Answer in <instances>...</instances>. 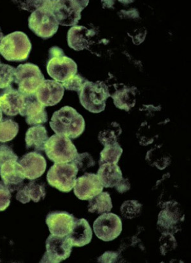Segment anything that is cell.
<instances>
[{"label":"cell","mask_w":191,"mask_h":263,"mask_svg":"<svg viewBox=\"0 0 191 263\" xmlns=\"http://www.w3.org/2000/svg\"><path fill=\"white\" fill-rule=\"evenodd\" d=\"M119 254L115 252H106L98 259L99 262H116L118 261Z\"/></svg>","instance_id":"38"},{"label":"cell","mask_w":191,"mask_h":263,"mask_svg":"<svg viewBox=\"0 0 191 263\" xmlns=\"http://www.w3.org/2000/svg\"><path fill=\"white\" fill-rule=\"evenodd\" d=\"M122 132L123 130L120 125L116 122H112L106 127V128L100 132L98 140L104 146L112 144L118 142V138L121 135Z\"/></svg>","instance_id":"29"},{"label":"cell","mask_w":191,"mask_h":263,"mask_svg":"<svg viewBox=\"0 0 191 263\" xmlns=\"http://www.w3.org/2000/svg\"><path fill=\"white\" fill-rule=\"evenodd\" d=\"M50 126L55 134L75 139L83 134L86 123L75 109L65 106L53 114Z\"/></svg>","instance_id":"1"},{"label":"cell","mask_w":191,"mask_h":263,"mask_svg":"<svg viewBox=\"0 0 191 263\" xmlns=\"http://www.w3.org/2000/svg\"><path fill=\"white\" fill-rule=\"evenodd\" d=\"M93 229L96 236L100 240L110 241L115 240L123 231V222L118 215L103 213L95 220Z\"/></svg>","instance_id":"10"},{"label":"cell","mask_w":191,"mask_h":263,"mask_svg":"<svg viewBox=\"0 0 191 263\" xmlns=\"http://www.w3.org/2000/svg\"><path fill=\"white\" fill-rule=\"evenodd\" d=\"M67 236L73 247L81 248L91 242L92 231L86 219H76L72 230Z\"/></svg>","instance_id":"21"},{"label":"cell","mask_w":191,"mask_h":263,"mask_svg":"<svg viewBox=\"0 0 191 263\" xmlns=\"http://www.w3.org/2000/svg\"><path fill=\"white\" fill-rule=\"evenodd\" d=\"M159 243L161 254L163 256H165L168 252L173 251L177 247L176 239L173 234L169 233H163Z\"/></svg>","instance_id":"33"},{"label":"cell","mask_w":191,"mask_h":263,"mask_svg":"<svg viewBox=\"0 0 191 263\" xmlns=\"http://www.w3.org/2000/svg\"><path fill=\"white\" fill-rule=\"evenodd\" d=\"M44 151L48 158L55 163H71L79 155L70 138L57 134L48 139Z\"/></svg>","instance_id":"5"},{"label":"cell","mask_w":191,"mask_h":263,"mask_svg":"<svg viewBox=\"0 0 191 263\" xmlns=\"http://www.w3.org/2000/svg\"><path fill=\"white\" fill-rule=\"evenodd\" d=\"M179 203L169 201L163 204V210L158 216V228L160 232L175 234L181 228L182 223L184 221L183 214Z\"/></svg>","instance_id":"9"},{"label":"cell","mask_w":191,"mask_h":263,"mask_svg":"<svg viewBox=\"0 0 191 263\" xmlns=\"http://www.w3.org/2000/svg\"><path fill=\"white\" fill-rule=\"evenodd\" d=\"M4 34H3L1 32V28H0V43L2 41L3 38H4Z\"/></svg>","instance_id":"41"},{"label":"cell","mask_w":191,"mask_h":263,"mask_svg":"<svg viewBox=\"0 0 191 263\" xmlns=\"http://www.w3.org/2000/svg\"><path fill=\"white\" fill-rule=\"evenodd\" d=\"M25 95L10 87L0 93V109L8 116H17L23 107Z\"/></svg>","instance_id":"19"},{"label":"cell","mask_w":191,"mask_h":263,"mask_svg":"<svg viewBox=\"0 0 191 263\" xmlns=\"http://www.w3.org/2000/svg\"><path fill=\"white\" fill-rule=\"evenodd\" d=\"M103 187L97 174L85 173L76 179L73 191L79 200H89L103 192Z\"/></svg>","instance_id":"14"},{"label":"cell","mask_w":191,"mask_h":263,"mask_svg":"<svg viewBox=\"0 0 191 263\" xmlns=\"http://www.w3.org/2000/svg\"><path fill=\"white\" fill-rule=\"evenodd\" d=\"M115 86L114 91L110 97L113 100L114 105L117 108L129 111L136 104V93L137 89L135 87H128L121 84V86Z\"/></svg>","instance_id":"22"},{"label":"cell","mask_w":191,"mask_h":263,"mask_svg":"<svg viewBox=\"0 0 191 263\" xmlns=\"http://www.w3.org/2000/svg\"><path fill=\"white\" fill-rule=\"evenodd\" d=\"M18 163L22 166L25 177L29 180L38 179L46 171V159L39 153L31 152L26 154Z\"/></svg>","instance_id":"18"},{"label":"cell","mask_w":191,"mask_h":263,"mask_svg":"<svg viewBox=\"0 0 191 263\" xmlns=\"http://www.w3.org/2000/svg\"><path fill=\"white\" fill-rule=\"evenodd\" d=\"M112 208V202L107 192H102L89 200L88 211L91 213H108Z\"/></svg>","instance_id":"26"},{"label":"cell","mask_w":191,"mask_h":263,"mask_svg":"<svg viewBox=\"0 0 191 263\" xmlns=\"http://www.w3.org/2000/svg\"><path fill=\"white\" fill-rule=\"evenodd\" d=\"M46 191L45 185L39 184L34 181L29 182L18 190L16 199L23 204L29 203L30 200L35 203L46 197Z\"/></svg>","instance_id":"24"},{"label":"cell","mask_w":191,"mask_h":263,"mask_svg":"<svg viewBox=\"0 0 191 263\" xmlns=\"http://www.w3.org/2000/svg\"><path fill=\"white\" fill-rule=\"evenodd\" d=\"M97 175L103 187L106 188H116L124 179L123 173L118 164H102L100 166Z\"/></svg>","instance_id":"23"},{"label":"cell","mask_w":191,"mask_h":263,"mask_svg":"<svg viewBox=\"0 0 191 263\" xmlns=\"http://www.w3.org/2000/svg\"><path fill=\"white\" fill-rule=\"evenodd\" d=\"M44 106L37 100L36 95H25V101L20 114L25 117L29 125H39L47 123L48 115Z\"/></svg>","instance_id":"15"},{"label":"cell","mask_w":191,"mask_h":263,"mask_svg":"<svg viewBox=\"0 0 191 263\" xmlns=\"http://www.w3.org/2000/svg\"><path fill=\"white\" fill-rule=\"evenodd\" d=\"M95 34L94 30H89L84 26H73L68 32V46L76 51L87 49Z\"/></svg>","instance_id":"20"},{"label":"cell","mask_w":191,"mask_h":263,"mask_svg":"<svg viewBox=\"0 0 191 263\" xmlns=\"http://www.w3.org/2000/svg\"><path fill=\"white\" fill-rule=\"evenodd\" d=\"M130 189V184L129 180L124 179L123 181L119 184L118 187L116 188V190L118 191L119 193H124L129 191Z\"/></svg>","instance_id":"39"},{"label":"cell","mask_w":191,"mask_h":263,"mask_svg":"<svg viewBox=\"0 0 191 263\" xmlns=\"http://www.w3.org/2000/svg\"><path fill=\"white\" fill-rule=\"evenodd\" d=\"M142 206V204L137 200H127L122 204L121 212L126 219H132L139 216Z\"/></svg>","instance_id":"32"},{"label":"cell","mask_w":191,"mask_h":263,"mask_svg":"<svg viewBox=\"0 0 191 263\" xmlns=\"http://www.w3.org/2000/svg\"><path fill=\"white\" fill-rule=\"evenodd\" d=\"M87 81L83 77L76 74V75L71 77L62 84L64 89L70 90L79 92L81 91L84 84Z\"/></svg>","instance_id":"35"},{"label":"cell","mask_w":191,"mask_h":263,"mask_svg":"<svg viewBox=\"0 0 191 263\" xmlns=\"http://www.w3.org/2000/svg\"><path fill=\"white\" fill-rule=\"evenodd\" d=\"M64 92L65 89L62 83L46 80L39 87L35 95L37 100L44 107H52L62 101Z\"/></svg>","instance_id":"17"},{"label":"cell","mask_w":191,"mask_h":263,"mask_svg":"<svg viewBox=\"0 0 191 263\" xmlns=\"http://www.w3.org/2000/svg\"><path fill=\"white\" fill-rule=\"evenodd\" d=\"M80 103L91 113H100L104 111L106 102L110 97L108 86L105 82L87 81L78 92Z\"/></svg>","instance_id":"3"},{"label":"cell","mask_w":191,"mask_h":263,"mask_svg":"<svg viewBox=\"0 0 191 263\" xmlns=\"http://www.w3.org/2000/svg\"><path fill=\"white\" fill-rule=\"evenodd\" d=\"M9 160H18V156L14 151L7 145H0V165Z\"/></svg>","instance_id":"36"},{"label":"cell","mask_w":191,"mask_h":263,"mask_svg":"<svg viewBox=\"0 0 191 263\" xmlns=\"http://www.w3.org/2000/svg\"><path fill=\"white\" fill-rule=\"evenodd\" d=\"M48 139L49 138L46 127L41 124L31 127L26 134V148L28 149L33 148L36 151H44Z\"/></svg>","instance_id":"25"},{"label":"cell","mask_w":191,"mask_h":263,"mask_svg":"<svg viewBox=\"0 0 191 263\" xmlns=\"http://www.w3.org/2000/svg\"><path fill=\"white\" fill-rule=\"evenodd\" d=\"M72 248L68 236H58L51 234L47 239V251L41 262L60 263L70 256Z\"/></svg>","instance_id":"11"},{"label":"cell","mask_w":191,"mask_h":263,"mask_svg":"<svg viewBox=\"0 0 191 263\" xmlns=\"http://www.w3.org/2000/svg\"><path fill=\"white\" fill-rule=\"evenodd\" d=\"M32 49L28 36L21 31H15L3 38L0 43V54L9 62H25Z\"/></svg>","instance_id":"4"},{"label":"cell","mask_w":191,"mask_h":263,"mask_svg":"<svg viewBox=\"0 0 191 263\" xmlns=\"http://www.w3.org/2000/svg\"><path fill=\"white\" fill-rule=\"evenodd\" d=\"M18 124L10 119H4L0 121V142H10L17 136Z\"/></svg>","instance_id":"30"},{"label":"cell","mask_w":191,"mask_h":263,"mask_svg":"<svg viewBox=\"0 0 191 263\" xmlns=\"http://www.w3.org/2000/svg\"><path fill=\"white\" fill-rule=\"evenodd\" d=\"M5 188L0 187V211H4L10 205L11 194Z\"/></svg>","instance_id":"37"},{"label":"cell","mask_w":191,"mask_h":263,"mask_svg":"<svg viewBox=\"0 0 191 263\" xmlns=\"http://www.w3.org/2000/svg\"><path fill=\"white\" fill-rule=\"evenodd\" d=\"M62 55H65V54L63 50L60 47H53L49 50V58L62 57Z\"/></svg>","instance_id":"40"},{"label":"cell","mask_w":191,"mask_h":263,"mask_svg":"<svg viewBox=\"0 0 191 263\" xmlns=\"http://www.w3.org/2000/svg\"><path fill=\"white\" fill-rule=\"evenodd\" d=\"M0 63H1V61H0Z\"/></svg>","instance_id":"43"},{"label":"cell","mask_w":191,"mask_h":263,"mask_svg":"<svg viewBox=\"0 0 191 263\" xmlns=\"http://www.w3.org/2000/svg\"><path fill=\"white\" fill-rule=\"evenodd\" d=\"M123 149L118 142L112 144L105 145L100 153V166L103 164H118Z\"/></svg>","instance_id":"28"},{"label":"cell","mask_w":191,"mask_h":263,"mask_svg":"<svg viewBox=\"0 0 191 263\" xmlns=\"http://www.w3.org/2000/svg\"><path fill=\"white\" fill-rule=\"evenodd\" d=\"M71 163L78 167L79 171L81 170L84 172L87 168H91V167H93L95 165V161L93 158L87 153L79 154L78 156Z\"/></svg>","instance_id":"34"},{"label":"cell","mask_w":191,"mask_h":263,"mask_svg":"<svg viewBox=\"0 0 191 263\" xmlns=\"http://www.w3.org/2000/svg\"><path fill=\"white\" fill-rule=\"evenodd\" d=\"M44 81L41 69L34 64H23L16 68L14 82L18 85V91L24 95L35 94Z\"/></svg>","instance_id":"6"},{"label":"cell","mask_w":191,"mask_h":263,"mask_svg":"<svg viewBox=\"0 0 191 263\" xmlns=\"http://www.w3.org/2000/svg\"><path fill=\"white\" fill-rule=\"evenodd\" d=\"M48 74L55 81L63 83L78 72V65L71 58L62 57L49 58L47 63Z\"/></svg>","instance_id":"13"},{"label":"cell","mask_w":191,"mask_h":263,"mask_svg":"<svg viewBox=\"0 0 191 263\" xmlns=\"http://www.w3.org/2000/svg\"><path fill=\"white\" fill-rule=\"evenodd\" d=\"M89 1L77 0H56L52 1V12L59 25L75 26L81 18V12Z\"/></svg>","instance_id":"8"},{"label":"cell","mask_w":191,"mask_h":263,"mask_svg":"<svg viewBox=\"0 0 191 263\" xmlns=\"http://www.w3.org/2000/svg\"><path fill=\"white\" fill-rule=\"evenodd\" d=\"M78 172V167L72 163H55L48 171V183L62 192H70L75 186Z\"/></svg>","instance_id":"7"},{"label":"cell","mask_w":191,"mask_h":263,"mask_svg":"<svg viewBox=\"0 0 191 263\" xmlns=\"http://www.w3.org/2000/svg\"><path fill=\"white\" fill-rule=\"evenodd\" d=\"M2 117H3L2 111L1 109H0V121H1L2 120Z\"/></svg>","instance_id":"42"},{"label":"cell","mask_w":191,"mask_h":263,"mask_svg":"<svg viewBox=\"0 0 191 263\" xmlns=\"http://www.w3.org/2000/svg\"><path fill=\"white\" fill-rule=\"evenodd\" d=\"M16 69L6 64L0 63V91L12 86Z\"/></svg>","instance_id":"31"},{"label":"cell","mask_w":191,"mask_h":263,"mask_svg":"<svg viewBox=\"0 0 191 263\" xmlns=\"http://www.w3.org/2000/svg\"><path fill=\"white\" fill-rule=\"evenodd\" d=\"M29 28L43 39L51 38L57 33L59 24L52 12V1H43L41 7L28 18Z\"/></svg>","instance_id":"2"},{"label":"cell","mask_w":191,"mask_h":263,"mask_svg":"<svg viewBox=\"0 0 191 263\" xmlns=\"http://www.w3.org/2000/svg\"><path fill=\"white\" fill-rule=\"evenodd\" d=\"M0 187L5 188L13 192L23 187L26 179L22 166L17 161L9 160L0 165Z\"/></svg>","instance_id":"12"},{"label":"cell","mask_w":191,"mask_h":263,"mask_svg":"<svg viewBox=\"0 0 191 263\" xmlns=\"http://www.w3.org/2000/svg\"><path fill=\"white\" fill-rule=\"evenodd\" d=\"M146 161L151 166H156L162 171L170 164L171 158L169 154L165 152L161 146H158L148 151Z\"/></svg>","instance_id":"27"},{"label":"cell","mask_w":191,"mask_h":263,"mask_svg":"<svg viewBox=\"0 0 191 263\" xmlns=\"http://www.w3.org/2000/svg\"><path fill=\"white\" fill-rule=\"evenodd\" d=\"M76 218L66 212H52L47 215L46 224L50 233L58 236H65L72 230Z\"/></svg>","instance_id":"16"}]
</instances>
